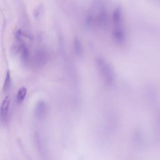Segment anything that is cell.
I'll list each match as a JSON object with an SVG mask.
<instances>
[{"label":"cell","mask_w":160,"mask_h":160,"mask_svg":"<svg viewBox=\"0 0 160 160\" xmlns=\"http://www.w3.org/2000/svg\"><path fill=\"white\" fill-rule=\"evenodd\" d=\"M112 38L118 44H123L126 41V32L123 25V18L112 19Z\"/></svg>","instance_id":"7a4b0ae2"},{"label":"cell","mask_w":160,"mask_h":160,"mask_svg":"<svg viewBox=\"0 0 160 160\" xmlns=\"http://www.w3.org/2000/svg\"><path fill=\"white\" fill-rule=\"evenodd\" d=\"M9 104H10V99H9V96H8L4 98L1 105L0 115H1V122L5 121L8 118L9 109Z\"/></svg>","instance_id":"3957f363"},{"label":"cell","mask_w":160,"mask_h":160,"mask_svg":"<svg viewBox=\"0 0 160 160\" xmlns=\"http://www.w3.org/2000/svg\"><path fill=\"white\" fill-rule=\"evenodd\" d=\"M96 65L103 81L107 85L112 84L114 82L115 76L111 64L106 59L100 57L96 59Z\"/></svg>","instance_id":"6da1fadb"},{"label":"cell","mask_w":160,"mask_h":160,"mask_svg":"<svg viewBox=\"0 0 160 160\" xmlns=\"http://www.w3.org/2000/svg\"><path fill=\"white\" fill-rule=\"evenodd\" d=\"M26 94H27V88L24 86L21 87L17 92V94H16L17 102L19 104L21 103L24 100L26 96Z\"/></svg>","instance_id":"8992f818"},{"label":"cell","mask_w":160,"mask_h":160,"mask_svg":"<svg viewBox=\"0 0 160 160\" xmlns=\"http://www.w3.org/2000/svg\"><path fill=\"white\" fill-rule=\"evenodd\" d=\"M74 52L78 56H81L83 54V46L81 40L78 38H75L73 41Z\"/></svg>","instance_id":"277c9868"},{"label":"cell","mask_w":160,"mask_h":160,"mask_svg":"<svg viewBox=\"0 0 160 160\" xmlns=\"http://www.w3.org/2000/svg\"><path fill=\"white\" fill-rule=\"evenodd\" d=\"M12 85V79H11V72L9 70L6 71V76H5V79L4 81V84H3V91L4 92H8L11 88Z\"/></svg>","instance_id":"5b68a950"}]
</instances>
